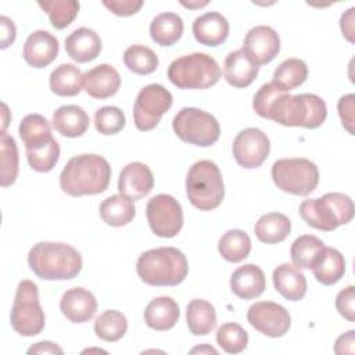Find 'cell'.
<instances>
[{
    "label": "cell",
    "mask_w": 355,
    "mask_h": 355,
    "mask_svg": "<svg viewBox=\"0 0 355 355\" xmlns=\"http://www.w3.org/2000/svg\"><path fill=\"white\" fill-rule=\"evenodd\" d=\"M10 322L12 329L25 337L36 336L44 329V311L39 301L37 286L32 280H22L18 284Z\"/></svg>",
    "instance_id": "8"
},
{
    "label": "cell",
    "mask_w": 355,
    "mask_h": 355,
    "mask_svg": "<svg viewBox=\"0 0 355 355\" xmlns=\"http://www.w3.org/2000/svg\"><path fill=\"white\" fill-rule=\"evenodd\" d=\"M60 311L69 322L85 323L94 316L97 311V300L89 290L73 287L62 294Z\"/></svg>",
    "instance_id": "17"
},
{
    "label": "cell",
    "mask_w": 355,
    "mask_h": 355,
    "mask_svg": "<svg viewBox=\"0 0 355 355\" xmlns=\"http://www.w3.org/2000/svg\"><path fill=\"white\" fill-rule=\"evenodd\" d=\"M270 173L277 189L294 196H308L319 183V169L306 158L277 159Z\"/></svg>",
    "instance_id": "9"
},
{
    "label": "cell",
    "mask_w": 355,
    "mask_h": 355,
    "mask_svg": "<svg viewBox=\"0 0 355 355\" xmlns=\"http://www.w3.org/2000/svg\"><path fill=\"white\" fill-rule=\"evenodd\" d=\"M172 128L182 141L197 147L215 144L220 135V126L216 118L196 107L182 108L175 115Z\"/></svg>",
    "instance_id": "10"
},
{
    "label": "cell",
    "mask_w": 355,
    "mask_h": 355,
    "mask_svg": "<svg viewBox=\"0 0 355 355\" xmlns=\"http://www.w3.org/2000/svg\"><path fill=\"white\" fill-rule=\"evenodd\" d=\"M218 62L205 53H191L173 60L168 79L179 89H208L220 79Z\"/></svg>",
    "instance_id": "7"
},
{
    "label": "cell",
    "mask_w": 355,
    "mask_h": 355,
    "mask_svg": "<svg viewBox=\"0 0 355 355\" xmlns=\"http://www.w3.org/2000/svg\"><path fill=\"white\" fill-rule=\"evenodd\" d=\"M186 193L191 205L200 211L218 208L225 197L220 169L209 159H200L191 165L186 178Z\"/></svg>",
    "instance_id": "6"
},
{
    "label": "cell",
    "mask_w": 355,
    "mask_h": 355,
    "mask_svg": "<svg viewBox=\"0 0 355 355\" xmlns=\"http://www.w3.org/2000/svg\"><path fill=\"white\" fill-rule=\"evenodd\" d=\"M300 215L308 226L333 232L341 225H347L354 218V202L344 193H326L319 198L304 200L300 204Z\"/></svg>",
    "instance_id": "5"
},
{
    "label": "cell",
    "mask_w": 355,
    "mask_h": 355,
    "mask_svg": "<svg viewBox=\"0 0 355 355\" xmlns=\"http://www.w3.org/2000/svg\"><path fill=\"white\" fill-rule=\"evenodd\" d=\"M354 336L355 331L349 330L344 334H341L334 345V352L336 354H352L354 352Z\"/></svg>",
    "instance_id": "48"
},
{
    "label": "cell",
    "mask_w": 355,
    "mask_h": 355,
    "mask_svg": "<svg viewBox=\"0 0 355 355\" xmlns=\"http://www.w3.org/2000/svg\"><path fill=\"white\" fill-rule=\"evenodd\" d=\"M123 62L129 71L137 75H150L158 68L157 54L147 46L133 44L123 53Z\"/></svg>",
    "instance_id": "37"
},
{
    "label": "cell",
    "mask_w": 355,
    "mask_h": 355,
    "mask_svg": "<svg viewBox=\"0 0 355 355\" xmlns=\"http://www.w3.org/2000/svg\"><path fill=\"white\" fill-rule=\"evenodd\" d=\"M128 330V320L119 311L108 309L100 313L94 320V333L98 338L107 343L121 340Z\"/></svg>",
    "instance_id": "35"
},
{
    "label": "cell",
    "mask_w": 355,
    "mask_h": 355,
    "mask_svg": "<svg viewBox=\"0 0 355 355\" xmlns=\"http://www.w3.org/2000/svg\"><path fill=\"white\" fill-rule=\"evenodd\" d=\"M354 101H355V96L351 93V94L343 96L337 104L338 115L341 118L343 126L351 135H354Z\"/></svg>",
    "instance_id": "46"
},
{
    "label": "cell",
    "mask_w": 355,
    "mask_h": 355,
    "mask_svg": "<svg viewBox=\"0 0 355 355\" xmlns=\"http://www.w3.org/2000/svg\"><path fill=\"white\" fill-rule=\"evenodd\" d=\"M223 75L229 85L234 87H247L250 86L259 71V67L255 65L243 50L232 51L225 58Z\"/></svg>",
    "instance_id": "25"
},
{
    "label": "cell",
    "mask_w": 355,
    "mask_h": 355,
    "mask_svg": "<svg viewBox=\"0 0 355 355\" xmlns=\"http://www.w3.org/2000/svg\"><path fill=\"white\" fill-rule=\"evenodd\" d=\"M208 4V1H202V3H184V1H182V6H184V7H189V8H200V7H204V6H207Z\"/></svg>",
    "instance_id": "52"
},
{
    "label": "cell",
    "mask_w": 355,
    "mask_h": 355,
    "mask_svg": "<svg viewBox=\"0 0 355 355\" xmlns=\"http://www.w3.org/2000/svg\"><path fill=\"white\" fill-rule=\"evenodd\" d=\"M32 272L43 280H69L82 270V257L76 248L65 243L40 241L28 254Z\"/></svg>",
    "instance_id": "3"
},
{
    "label": "cell",
    "mask_w": 355,
    "mask_h": 355,
    "mask_svg": "<svg viewBox=\"0 0 355 355\" xmlns=\"http://www.w3.org/2000/svg\"><path fill=\"white\" fill-rule=\"evenodd\" d=\"M265 287V275L262 269L254 263H245L237 268L230 277V288L241 300L259 297Z\"/></svg>",
    "instance_id": "22"
},
{
    "label": "cell",
    "mask_w": 355,
    "mask_h": 355,
    "mask_svg": "<svg viewBox=\"0 0 355 355\" xmlns=\"http://www.w3.org/2000/svg\"><path fill=\"white\" fill-rule=\"evenodd\" d=\"M153 187L154 176L146 164L130 162L122 168L118 179L119 194L135 201L150 194Z\"/></svg>",
    "instance_id": "16"
},
{
    "label": "cell",
    "mask_w": 355,
    "mask_h": 355,
    "mask_svg": "<svg viewBox=\"0 0 355 355\" xmlns=\"http://www.w3.org/2000/svg\"><path fill=\"white\" fill-rule=\"evenodd\" d=\"M141 282L150 286H178L189 272L184 254L175 247H158L143 252L136 262Z\"/></svg>",
    "instance_id": "4"
},
{
    "label": "cell",
    "mask_w": 355,
    "mask_h": 355,
    "mask_svg": "<svg viewBox=\"0 0 355 355\" xmlns=\"http://www.w3.org/2000/svg\"><path fill=\"white\" fill-rule=\"evenodd\" d=\"M241 50L255 65H265L280 51V37L273 28L258 25L247 32Z\"/></svg>",
    "instance_id": "15"
},
{
    "label": "cell",
    "mask_w": 355,
    "mask_h": 355,
    "mask_svg": "<svg viewBox=\"0 0 355 355\" xmlns=\"http://www.w3.org/2000/svg\"><path fill=\"white\" fill-rule=\"evenodd\" d=\"M336 308L338 313L348 322L355 320V287L348 286L336 297Z\"/></svg>",
    "instance_id": "44"
},
{
    "label": "cell",
    "mask_w": 355,
    "mask_h": 355,
    "mask_svg": "<svg viewBox=\"0 0 355 355\" xmlns=\"http://www.w3.org/2000/svg\"><path fill=\"white\" fill-rule=\"evenodd\" d=\"M183 28V21L178 14L161 12L151 21L150 36L157 44L169 47L182 37Z\"/></svg>",
    "instance_id": "31"
},
{
    "label": "cell",
    "mask_w": 355,
    "mask_h": 355,
    "mask_svg": "<svg viewBox=\"0 0 355 355\" xmlns=\"http://www.w3.org/2000/svg\"><path fill=\"white\" fill-rule=\"evenodd\" d=\"M191 352H212V354H216V349H214L212 347H208V345H204V347H197L194 349H191Z\"/></svg>",
    "instance_id": "51"
},
{
    "label": "cell",
    "mask_w": 355,
    "mask_h": 355,
    "mask_svg": "<svg viewBox=\"0 0 355 355\" xmlns=\"http://www.w3.org/2000/svg\"><path fill=\"white\" fill-rule=\"evenodd\" d=\"M311 269L319 283L331 286L345 273L344 255L333 247H323L312 261Z\"/></svg>",
    "instance_id": "23"
},
{
    "label": "cell",
    "mask_w": 355,
    "mask_h": 355,
    "mask_svg": "<svg viewBox=\"0 0 355 355\" xmlns=\"http://www.w3.org/2000/svg\"><path fill=\"white\" fill-rule=\"evenodd\" d=\"M58 55V40L47 31L32 32L24 44V60L33 68H46Z\"/></svg>",
    "instance_id": "18"
},
{
    "label": "cell",
    "mask_w": 355,
    "mask_h": 355,
    "mask_svg": "<svg viewBox=\"0 0 355 355\" xmlns=\"http://www.w3.org/2000/svg\"><path fill=\"white\" fill-rule=\"evenodd\" d=\"M42 10L49 14L50 22L55 29H64L72 24L79 12V3L75 0H62V1H39Z\"/></svg>",
    "instance_id": "40"
},
{
    "label": "cell",
    "mask_w": 355,
    "mask_h": 355,
    "mask_svg": "<svg viewBox=\"0 0 355 355\" xmlns=\"http://www.w3.org/2000/svg\"><path fill=\"white\" fill-rule=\"evenodd\" d=\"M186 320L190 333L194 336H205L216 326V311L211 302L196 298L187 304Z\"/></svg>",
    "instance_id": "29"
},
{
    "label": "cell",
    "mask_w": 355,
    "mask_h": 355,
    "mask_svg": "<svg viewBox=\"0 0 355 355\" xmlns=\"http://www.w3.org/2000/svg\"><path fill=\"white\" fill-rule=\"evenodd\" d=\"M247 320L255 330L273 338L283 337L291 326L288 311L272 301L252 304L247 311Z\"/></svg>",
    "instance_id": "13"
},
{
    "label": "cell",
    "mask_w": 355,
    "mask_h": 355,
    "mask_svg": "<svg viewBox=\"0 0 355 355\" xmlns=\"http://www.w3.org/2000/svg\"><path fill=\"white\" fill-rule=\"evenodd\" d=\"M216 343L227 354H240L247 348L248 334L239 323H225L216 330Z\"/></svg>",
    "instance_id": "42"
},
{
    "label": "cell",
    "mask_w": 355,
    "mask_h": 355,
    "mask_svg": "<svg viewBox=\"0 0 355 355\" xmlns=\"http://www.w3.org/2000/svg\"><path fill=\"white\" fill-rule=\"evenodd\" d=\"M254 111L266 119L283 126H301L306 129L319 128L326 116L324 100L312 93L291 96L273 82L262 85L252 100Z\"/></svg>",
    "instance_id": "1"
},
{
    "label": "cell",
    "mask_w": 355,
    "mask_h": 355,
    "mask_svg": "<svg viewBox=\"0 0 355 355\" xmlns=\"http://www.w3.org/2000/svg\"><path fill=\"white\" fill-rule=\"evenodd\" d=\"M26 158L29 166L36 172H50L60 158V146L51 136L49 140L26 148Z\"/></svg>",
    "instance_id": "36"
},
{
    "label": "cell",
    "mask_w": 355,
    "mask_h": 355,
    "mask_svg": "<svg viewBox=\"0 0 355 355\" xmlns=\"http://www.w3.org/2000/svg\"><path fill=\"white\" fill-rule=\"evenodd\" d=\"M28 354H62V349L51 341H40L28 349Z\"/></svg>",
    "instance_id": "50"
},
{
    "label": "cell",
    "mask_w": 355,
    "mask_h": 355,
    "mask_svg": "<svg viewBox=\"0 0 355 355\" xmlns=\"http://www.w3.org/2000/svg\"><path fill=\"white\" fill-rule=\"evenodd\" d=\"M111 166L97 154H80L72 157L60 175L61 190L72 197L94 196L108 189Z\"/></svg>",
    "instance_id": "2"
},
{
    "label": "cell",
    "mask_w": 355,
    "mask_h": 355,
    "mask_svg": "<svg viewBox=\"0 0 355 355\" xmlns=\"http://www.w3.org/2000/svg\"><path fill=\"white\" fill-rule=\"evenodd\" d=\"M0 25H1V44H0V47L6 49V47H8L10 44L14 43L17 31H15L14 22L6 15H1Z\"/></svg>",
    "instance_id": "47"
},
{
    "label": "cell",
    "mask_w": 355,
    "mask_h": 355,
    "mask_svg": "<svg viewBox=\"0 0 355 355\" xmlns=\"http://www.w3.org/2000/svg\"><path fill=\"white\" fill-rule=\"evenodd\" d=\"M269 151L270 143L266 133L257 128L243 129L233 141V157L245 169L261 166L268 158Z\"/></svg>",
    "instance_id": "14"
},
{
    "label": "cell",
    "mask_w": 355,
    "mask_h": 355,
    "mask_svg": "<svg viewBox=\"0 0 355 355\" xmlns=\"http://www.w3.org/2000/svg\"><path fill=\"white\" fill-rule=\"evenodd\" d=\"M173 98L168 89H165L162 85L151 83L144 86L133 105V121L139 130L148 132L154 129L162 115L172 107Z\"/></svg>",
    "instance_id": "11"
},
{
    "label": "cell",
    "mask_w": 355,
    "mask_h": 355,
    "mask_svg": "<svg viewBox=\"0 0 355 355\" xmlns=\"http://www.w3.org/2000/svg\"><path fill=\"white\" fill-rule=\"evenodd\" d=\"M126 123L125 114L121 108L114 105H105L96 111L94 126L101 135H115L123 129Z\"/></svg>",
    "instance_id": "43"
},
{
    "label": "cell",
    "mask_w": 355,
    "mask_h": 355,
    "mask_svg": "<svg viewBox=\"0 0 355 355\" xmlns=\"http://www.w3.org/2000/svg\"><path fill=\"white\" fill-rule=\"evenodd\" d=\"M219 254L229 262H241L250 255L251 240L250 236L240 229L227 230L219 240Z\"/></svg>",
    "instance_id": "33"
},
{
    "label": "cell",
    "mask_w": 355,
    "mask_h": 355,
    "mask_svg": "<svg viewBox=\"0 0 355 355\" xmlns=\"http://www.w3.org/2000/svg\"><path fill=\"white\" fill-rule=\"evenodd\" d=\"M1 148V178L0 183L3 187L12 184L18 176V148L14 137L1 132L0 140Z\"/></svg>",
    "instance_id": "41"
},
{
    "label": "cell",
    "mask_w": 355,
    "mask_h": 355,
    "mask_svg": "<svg viewBox=\"0 0 355 355\" xmlns=\"http://www.w3.org/2000/svg\"><path fill=\"white\" fill-rule=\"evenodd\" d=\"M146 215L153 233L158 237H175L183 226V211L176 198L169 194L151 197L146 207Z\"/></svg>",
    "instance_id": "12"
},
{
    "label": "cell",
    "mask_w": 355,
    "mask_h": 355,
    "mask_svg": "<svg viewBox=\"0 0 355 355\" xmlns=\"http://www.w3.org/2000/svg\"><path fill=\"white\" fill-rule=\"evenodd\" d=\"M103 4L118 17L133 15L143 7L141 0H104Z\"/></svg>",
    "instance_id": "45"
},
{
    "label": "cell",
    "mask_w": 355,
    "mask_h": 355,
    "mask_svg": "<svg viewBox=\"0 0 355 355\" xmlns=\"http://www.w3.org/2000/svg\"><path fill=\"white\" fill-rule=\"evenodd\" d=\"M179 305L171 297H158L148 302L144 309V322L157 331L172 329L179 320Z\"/></svg>",
    "instance_id": "26"
},
{
    "label": "cell",
    "mask_w": 355,
    "mask_h": 355,
    "mask_svg": "<svg viewBox=\"0 0 355 355\" xmlns=\"http://www.w3.org/2000/svg\"><path fill=\"white\" fill-rule=\"evenodd\" d=\"M191 31L198 43L216 47L227 39L229 22L222 14L211 11L197 17L193 22Z\"/></svg>",
    "instance_id": "20"
},
{
    "label": "cell",
    "mask_w": 355,
    "mask_h": 355,
    "mask_svg": "<svg viewBox=\"0 0 355 355\" xmlns=\"http://www.w3.org/2000/svg\"><path fill=\"white\" fill-rule=\"evenodd\" d=\"M18 133L25 144V148L37 146L53 136L49 121L40 114L26 115L19 123Z\"/></svg>",
    "instance_id": "38"
},
{
    "label": "cell",
    "mask_w": 355,
    "mask_h": 355,
    "mask_svg": "<svg viewBox=\"0 0 355 355\" xmlns=\"http://www.w3.org/2000/svg\"><path fill=\"white\" fill-rule=\"evenodd\" d=\"M50 89L61 97H73L80 93L83 75L73 64H61L50 73Z\"/></svg>",
    "instance_id": "32"
},
{
    "label": "cell",
    "mask_w": 355,
    "mask_h": 355,
    "mask_svg": "<svg viewBox=\"0 0 355 355\" xmlns=\"http://www.w3.org/2000/svg\"><path fill=\"white\" fill-rule=\"evenodd\" d=\"M87 112L78 105H62L53 114L54 129L65 137H79L89 128Z\"/></svg>",
    "instance_id": "27"
},
{
    "label": "cell",
    "mask_w": 355,
    "mask_h": 355,
    "mask_svg": "<svg viewBox=\"0 0 355 355\" xmlns=\"http://www.w3.org/2000/svg\"><path fill=\"white\" fill-rule=\"evenodd\" d=\"M119 72L110 64H100L83 73V89L93 98H108L119 90Z\"/></svg>",
    "instance_id": "19"
},
{
    "label": "cell",
    "mask_w": 355,
    "mask_h": 355,
    "mask_svg": "<svg viewBox=\"0 0 355 355\" xmlns=\"http://www.w3.org/2000/svg\"><path fill=\"white\" fill-rule=\"evenodd\" d=\"M290 219L280 212H269L262 215L254 226L257 239L265 244L282 243L290 234Z\"/></svg>",
    "instance_id": "28"
},
{
    "label": "cell",
    "mask_w": 355,
    "mask_h": 355,
    "mask_svg": "<svg viewBox=\"0 0 355 355\" xmlns=\"http://www.w3.org/2000/svg\"><path fill=\"white\" fill-rule=\"evenodd\" d=\"M324 247V243L312 234H302L297 237L290 248V255L294 266L298 269H311L312 261L318 252Z\"/></svg>",
    "instance_id": "39"
},
{
    "label": "cell",
    "mask_w": 355,
    "mask_h": 355,
    "mask_svg": "<svg viewBox=\"0 0 355 355\" xmlns=\"http://www.w3.org/2000/svg\"><path fill=\"white\" fill-rule=\"evenodd\" d=\"M276 291L288 301H300L306 294V279L294 265L282 263L272 275Z\"/></svg>",
    "instance_id": "24"
},
{
    "label": "cell",
    "mask_w": 355,
    "mask_h": 355,
    "mask_svg": "<svg viewBox=\"0 0 355 355\" xmlns=\"http://www.w3.org/2000/svg\"><path fill=\"white\" fill-rule=\"evenodd\" d=\"M308 78V65L300 58H287L273 72V83L288 92L301 86Z\"/></svg>",
    "instance_id": "34"
},
{
    "label": "cell",
    "mask_w": 355,
    "mask_h": 355,
    "mask_svg": "<svg viewBox=\"0 0 355 355\" xmlns=\"http://www.w3.org/2000/svg\"><path fill=\"white\" fill-rule=\"evenodd\" d=\"M135 215L136 208L133 201L122 194L110 196L100 204V216L103 222L114 227H121L130 223Z\"/></svg>",
    "instance_id": "30"
},
{
    "label": "cell",
    "mask_w": 355,
    "mask_h": 355,
    "mask_svg": "<svg viewBox=\"0 0 355 355\" xmlns=\"http://www.w3.org/2000/svg\"><path fill=\"white\" fill-rule=\"evenodd\" d=\"M354 11H355L354 7L347 10L340 19V28H341L343 36H345L348 42H354Z\"/></svg>",
    "instance_id": "49"
},
{
    "label": "cell",
    "mask_w": 355,
    "mask_h": 355,
    "mask_svg": "<svg viewBox=\"0 0 355 355\" xmlns=\"http://www.w3.org/2000/svg\"><path fill=\"white\" fill-rule=\"evenodd\" d=\"M65 51L75 62H89L101 51V39L90 28H78L65 39Z\"/></svg>",
    "instance_id": "21"
}]
</instances>
